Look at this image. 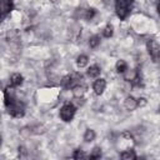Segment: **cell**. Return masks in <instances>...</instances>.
I'll use <instances>...</instances> for the list:
<instances>
[{
  "label": "cell",
  "instance_id": "1",
  "mask_svg": "<svg viewBox=\"0 0 160 160\" xmlns=\"http://www.w3.org/2000/svg\"><path fill=\"white\" fill-rule=\"evenodd\" d=\"M134 0H115V10H116V15L124 20L126 19V16L130 12V9L132 6Z\"/></svg>",
  "mask_w": 160,
  "mask_h": 160
},
{
  "label": "cell",
  "instance_id": "2",
  "mask_svg": "<svg viewBox=\"0 0 160 160\" xmlns=\"http://www.w3.org/2000/svg\"><path fill=\"white\" fill-rule=\"evenodd\" d=\"M134 145H135V141H134V139H132V136H131L130 132L125 131V132L120 134L119 140L116 142V146H118L119 151L120 150L124 151V150H128V149H132Z\"/></svg>",
  "mask_w": 160,
  "mask_h": 160
},
{
  "label": "cell",
  "instance_id": "3",
  "mask_svg": "<svg viewBox=\"0 0 160 160\" xmlns=\"http://www.w3.org/2000/svg\"><path fill=\"white\" fill-rule=\"evenodd\" d=\"M6 109H8V112L14 118H21L25 114V105L19 100H14L9 105H6Z\"/></svg>",
  "mask_w": 160,
  "mask_h": 160
},
{
  "label": "cell",
  "instance_id": "4",
  "mask_svg": "<svg viewBox=\"0 0 160 160\" xmlns=\"http://www.w3.org/2000/svg\"><path fill=\"white\" fill-rule=\"evenodd\" d=\"M146 49L149 55L152 58L154 62H160V46L154 39H149L146 42Z\"/></svg>",
  "mask_w": 160,
  "mask_h": 160
},
{
  "label": "cell",
  "instance_id": "5",
  "mask_svg": "<svg viewBox=\"0 0 160 160\" xmlns=\"http://www.w3.org/2000/svg\"><path fill=\"white\" fill-rule=\"evenodd\" d=\"M75 111H76V108L72 105V104H70V102H66L65 105H62V108L60 109V118H61V120H64V121H71L72 120V118H74V115H75Z\"/></svg>",
  "mask_w": 160,
  "mask_h": 160
},
{
  "label": "cell",
  "instance_id": "6",
  "mask_svg": "<svg viewBox=\"0 0 160 160\" xmlns=\"http://www.w3.org/2000/svg\"><path fill=\"white\" fill-rule=\"evenodd\" d=\"M15 86H6L5 90H4V100H5V106L9 105L10 102H12L15 99V90H14Z\"/></svg>",
  "mask_w": 160,
  "mask_h": 160
},
{
  "label": "cell",
  "instance_id": "7",
  "mask_svg": "<svg viewBox=\"0 0 160 160\" xmlns=\"http://www.w3.org/2000/svg\"><path fill=\"white\" fill-rule=\"evenodd\" d=\"M105 88H106V81L104 79H98L92 84V89H94V92L96 95H101L104 92Z\"/></svg>",
  "mask_w": 160,
  "mask_h": 160
},
{
  "label": "cell",
  "instance_id": "8",
  "mask_svg": "<svg viewBox=\"0 0 160 160\" xmlns=\"http://www.w3.org/2000/svg\"><path fill=\"white\" fill-rule=\"evenodd\" d=\"M14 9V1L12 0H2L1 2V16L5 18L8 14H10Z\"/></svg>",
  "mask_w": 160,
  "mask_h": 160
},
{
  "label": "cell",
  "instance_id": "9",
  "mask_svg": "<svg viewBox=\"0 0 160 160\" xmlns=\"http://www.w3.org/2000/svg\"><path fill=\"white\" fill-rule=\"evenodd\" d=\"M71 91H72V95H74L76 99H81V98L84 96L85 91H86V86L82 85V82H81V84H76V85H74V86L71 88Z\"/></svg>",
  "mask_w": 160,
  "mask_h": 160
},
{
  "label": "cell",
  "instance_id": "10",
  "mask_svg": "<svg viewBox=\"0 0 160 160\" xmlns=\"http://www.w3.org/2000/svg\"><path fill=\"white\" fill-rule=\"evenodd\" d=\"M124 106H125V109L129 110V111L135 110V109L138 108V99H135V98H132V96H128V98L125 99V101H124Z\"/></svg>",
  "mask_w": 160,
  "mask_h": 160
},
{
  "label": "cell",
  "instance_id": "11",
  "mask_svg": "<svg viewBox=\"0 0 160 160\" xmlns=\"http://www.w3.org/2000/svg\"><path fill=\"white\" fill-rule=\"evenodd\" d=\"M60 84H61V86H62L64 89H70V88H72V86L75 85V82H74V76H72V75H65V76L60 80Z\"/></svg>",
  "mask_w": 160,
  "mask_h": 160
},
{
  "label": "cell",
  "instance_id": "12",
  "mask_svg": "<svg viewBox=\"0 0 160 160\" xmlns=\"http://www.w3.org/2000/svg\"><path fill=\"white\" fill-rule=\"evenodd\" d=\"M22 81H24V78L20 74H12L10 78V85H12V86H20L22 84Z\"/></svg>",
  "mask_w": 160,
  "mask_h": 160
},
{
  "label": "cell",
  "instance_id": "13",
  "mask_svg": "<svg viewBox=\"0 0 160 160\" xmlns=\"http://www.w3.org/2000/svg\"><path fill=\"white\" fill-rule=\"evenodd\" d=\"M121 159L124 160H134L136 159V154L132 149H128V150H124L121 151Z\"/></svg>",
  "mask_w": 160,
  "mask_h": 160
},
{
  "label": "cell",
  "instance_id": "14",
  "mask_svg": "<svg viewBox=\"0 0 160 160\" xmlns=\"http://www.w3.org/2000/svg\"><path fill=\"white\" fill-rule=\"evenodd\" d=\"M100 68L98 66V65H92V66H90L89 69H88V76H90V78H98L99 75H100Z\"/></svg>",
  "mask_w": 160,
  "mask_h": 160
},
{
  "label": "cell",
  "instance_id": "15",
  "mask_svg": "<svg viewBox=\"0 0 160 160\" xmlns=\"http://www.w3.org/2000/svg\"><path fill=\"white\" fill-rule=\"evenodd\" d=\"M115 69L118 72H125L126 69H128V64L125 60H118L116 61V65H115Z\"/></svg>",
  "mask_w": 160,
  "mask_h": 160
},
{
  "label": "cell",
  "instance_id": "16",
  "mask_svg": "<svg viewBox=\"0 0 160 160\" xmlns=\"http://www.w3.org/2000/svg\"><path fill=\"white\" fill-rule=\"evenodd\" d=\"M88 61H89V59H88L86 55H79V56L76 58V65H78L79 68H84V66H86Z\"/></svg>",
  "mask_w": 160,
  "mask_h": 160
},
{
  "label": "cell",
  "instance_id": "17",
  "mask_svg": "<svg viewBox=\"0 0 160 160\" xmlns=\"http://www.w3.org/2000/svg\"><path fill=\"white\" fill-rule=\"evenodd\" d=\"M94 139H95V131L91 130V129H88V130L85 131V134H84V140H85L86 142H90V141H92Z\"/></svg>",
  "mask_w": 160,
  "mask_h": 160
},
{
  "label": "cell",
  "instance_id": "18",
  "mask_svg": "<svg viewBox=\"0 0 160 160\" xmlns=\"http://www.w3.org/2000/svg\"><path fill=\"white\" fill-rule=\"evenodd\" d=\"M100 44V36L99 35H94V36H91L90 38V40H89V45H90V48H96L98 45Z\"/></svg>",
  "mask_w": 160,
  "mask_h": 160
},
{
  "label": "cell",
  "instance_id": "19",
  "mask_svg": "<svg viewBox=\"0 0 160 160\" xmlns=\"http://www.w3.org/2000/svg\"><path fill=\"white\" fill-rule=\"evenodd\" d=\"M101 156V149L99 146H95L92 150H91V154L89 155L90 159H99Z\"/></svg>",
  "mask_w": 160,
  "mask_h": 160
},
{
  "label": "cell",
  "instance_id": "20",
  "mask_svg": "<svg viewBox=\"0 0 160 160\" xmlns=\"http://www.w3.org/2000/svg\"><path fill=\"white\" fill-rule=\"evenodd\" d=\"M96 14V10L95 9H92V8H90V9H86L85 10V12H84V18L86 19V20H90V19H92L94 18V15Z\"/></svg>",
  "mask_w": 160,
  "mask_h": 160
},
{
  "label": "cell",
  "instance_id": "21",
  "mask_svg": "<svg viewBox=\"0 0 160 160\" xmlns=\"http://www.w3.org/2000/svg\"><path fill=\"white\" fill-rule=\"evenodd\" d=\"M102 34H104V36L105 38H110V36H112V34H114V28H112V25H106L105 26V29H104V31H102Z\"/></svg>",
  "mask_w": 160,
  "mask_h": 160
},
{
  "label": "cell",
  "instance_id": "22",
  "mask_svg": "<svg viewBox=\"0 0 160 160\" xmlns=\"http://www.w3.org/2000/svg\"><path fill=\"white\" fill-rule=\"evenodd\" d=\"M31 131H32V134H44L45 132V128L42 125H36V126L31 128Z\"/></svg>",
  "mask_w": 160,
  "mask_h": 160
},
{
  "label": "cell",
  "instance_id": "23",
  "mask_svg": "<svg viewBox=\"0 0 160 160\" xmlns=\"http://www.w3.org/2000/svg\"><path fill=\"white\" fill-rule=\"evenodd\" d=\"M72 158L74 159H81V158H86V155L84 154V151L81 149H76L74 151V154H72Z\"/></svg>",
  "mask_w": 160,
  "mask_h": 160
},
{
  "label": "cell",
  "instance_id": "24",
  "mask_svg": "<svg viewBox=\"0 0 160 160\" xmlns=\"http://www.w3.org/2000/svg\"><path fill=\"white\" fill-rule=\"evenodd\" d=\"M20 134H21L24 138L29 136L30 134H32V131H31V128H22V129L20 130Z\"/></svg>",
  "mask_w": 160,
  "mask_h": 160
},
{
  "label": "cell",
  "instance_id": "25",
  "mask_svg": "<svg viewBox=\"0 0 160 160\" xmlns=\"http://www.w3.org/2000/svg\"><path fill=\"white\" fill-rule=\"evenodd\" d=\"M144 105H146V99H144V98L138 99V106H144Z\"/></svg>",
  "mask_w": 160,
  "mask_h": 160
},
{
  "label": "cell",
  "instance_id": "26",
  "mask_svg": "<svg viewBox=\"0 0 160 160\" xmlns=\"http://www.w3.org/2000/svg\"><path fill=\"white\" fill-rule=\"evenodd\" d=\"M156 9H158V14L160 15V1L158 2V8H156Z\"/></svg>",
  "mask_w": 160,
  "mask_h": 160
},
{
  "label": "cell",
  "instance_id": "27",
  "mask_svg": "<svg viewBox=\"0 0 160 160\" xmlns=\"http://www.w3.org/2000/svg\"><path fill=\"white\" fill-rule=\"evenodd\" d=\"M50 1H51V2H56L58 0H50Z\"/></svg>",
  "mask_w": 160,
  "mask_h": 160
}]
</instances>
